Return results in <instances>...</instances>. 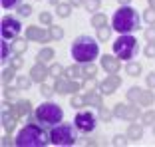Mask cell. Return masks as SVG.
Returning <instances> with one entry per match:
<instances>
[{
    "mask_svg": "<svg viewBox=\"0 0 155 147\" xmlns=\"http://www.w3.org/2000/svg\"><path fill=\"white\" fill-rule=\"evenodd\" d=\"M48 68H50V76H52L54 80H58V78H64V76H66V68H64L62 64H58V62L50 64Z\"/></svg>",
    "mask_w": 155,
    "mask_h": 147,
    "instance_id": "cell-28",
    "label": "cell"
},
{
    "mask_svg": "<svg viewBox=\"0 0 155 147\" xmlns=\"http://www.w3.org/2000/svg\"><path fill=\"white\" fill-rule=\"evenodd\" d=\"M70 54L78 64H86V62H94L100 56V44L91 36H78L72 42V48H70Z\"/></svg>",
    "mask_w": 155,
    "mask_h": 147,
    "instance_id": "cell-2",
    "label": "cell"
},
{
    "mask_svg": "<svg viewBox=\"0 0 155 147\" xmlns=\"http://www.w3.org/2000/svg\"><path fill=\"white\" fill-rule=\"evenodd\" d=\"M48 143H52L50 133H46L40 121H26V125L14 137V145L18 147H46Z\"/></svg>",
    "mask_w": 155,
    "mask_h": 147,
    "instance_id": "cell-1",
    "label": "cell"
},
{
    "mask_svg": "<svg viewBox=\"0 0 155 147\" xmlns=\"http://www.w3.org/2000/svg\"><path fill=\"white\" fill-rule=\"evenodd\" d=\"M127 143H131V141H129V137H127V133H125V135L119 133V135H115V137L111 139V145H114V147H125Z\"/></svg>",
    "mask_w": 155,
    "mask_h": 147,
    "instance_id": "cell-41",
    "label": "cell"
},
{
    "mask_svg": "<svg viewBox=\"0 0 155 147\" xmlns=\"http://www.w3.org/2000/svg\"><path fill=\"white\" fill-rule=\"evenodd\" d=\"M20 30H22V24H20L18 18H14V16H4L2 18V38L8 42H12L14 38L20 36Z\"/></svg>",
    "mask_w": 155,
    "mask_h": 147,
    "instance_id": "cell-9",
    "label": "cell"
},
{
    "mask_svg": "<svg viewBox=\"0 0 155 147\" xmlns=\"http://www.w3.org/2000/svg\"><path fill=\"white\" fill-rule=\"evenodd\" d=\"M82 86H84L86 92H90V90H100V82H97L96 78H86V82H84Z\"/></svg>",
    "mask_w": 155,
    "mask_h": 147,
    "instance_id": "cell-42",
    "label": "cell"
},
{
    "mask_svg": "<svg viewBox=\"0 0 155 147\" xmlns=\"http://www.w3.org/2000/svg\"><path fill=\"white\" fill-rule=\"evenodd\" d=\"M10 52H12V46H10L8 44V40H4V38H2V56H0V58H2V64H6V62H10Z\"/></svg>",
    "mask_w": 155,
    "mask_h": 147,
    "instance_id": "cell-38",
    "label": "cell"
},
{
    "mask_svg": "<svg viewBox=\"0 0 155 147\" xmlns=\"http://www.w3.org/2000/svg\"><path fill=\"white\" fill-rule=\"evenodd\" d=\"M54 87H56V93H60V96H68V93H78L84 86H80L76 80H70V78L64 76V78L56 80Z\"/></svg>",
    "mask_w": 155,
    "mask_h": 147,
    "instance_id": "cell-10",
    "label": "cell"
},
{
    "mask_svg": "<svg viewBox=\"0 0 155 147\" xmlns=\"http://www.w3.org/2000/svg\"><path fill=\"white\" fill-rule=\"evenodd\" d=\"M12 111L18 115L20 119H26L28 115L32 113V103H30V100H18L12 103Z\"/></svg>",
    "mask_w": 155,
    "mask_h": 147,
    "instance_id": "cell-15",
    "label": "cell"
},
{
    "mask_svg": "<svg viewBox=\"0 0 155 147\" xmlns=\"http://www.w3.org/2000/svg\"><path fill=\"white\" fill-rule=\"evenodd\" d=\"M141 123L143 125H151L153 127L155 125V109H147L141 113Z\"/></svg>",
    "mask_w": 155,
    "mask_h": 147,
    "instance_id": "cell-35",
    "label": "cell"
},
{
    "mask_svg": "<svg viewBox=\"0 0 155 147\" xmlns=\"http://www.w3.org/2000/svg\"><path fill=\"white\" fill-rule=\"evenodd\" d=\"M114 113L115 119L121 121H137L141 119V113H139V106L137 103H115L114 106Z\"/></svg>",
    "mask_w": 155,
    "mask_h": 147,
    "instance_id": "cell-8",
    "label": "cell"
},
{
    "mask_svg": "<svg viewBox=\"0 0 155 147\" xmlns=\"http://www.w3.org/2000/svg\"><path fill=\"white\" fill-rule=\"evenodd\" d=\"M48 30H50L52 40L60 42L62 38H64V28H62V26H56V24H52V26H48Z\"/></svg>",
    "mask_w": 155,
    "mask_h": 147,
    "instance_id": "cell-34",
    "label": "cell"
},
{
    "mask_svg": "<svg viewBox=\"0 0 155 147\" xmlns=\"http://www.w3.org/2000/svg\"><path fill=\"white\" fill-rule=\"evenodd\" d=\"M125 74H127L129 78H139L143 74V66L135 60H127V64H125Z\"/></svg>",
    "mask_w": 155,
    "mask_h": 147,
    "instance_id": "cell-19",
    "label": "cell"
},
{
    "mask_svg": "<svg viewBox=\"0 0 155 147\" xmlns=\"http://www.w3.org/2000/svg\"><path fill=\"white\" fill-rule=\"evenodd\" d=\"M143 38L145 42H155V24H149V28L143 30Z\"/></svg>",
    "mask_w": 155,
    "mask_h": 147,
    "instance_id": "cell-43",
    "label": "cell"
},
{
    "mask_svg": "<svg viewBox=\"0 0 155 147\" xmlns=\"http://www.w3.org/2000/svg\"><path fill=\"white\" fill-rule=\"evenodd\" d=\"M18 115L14 113L12 109L10 111H2V127H4L6 133H12L14 129H16V123H18Z\"/></svg>",
    "mask_w": 155,
    "mask_h": 147,
    "instance_id": "cell-17",
    "label": "cell"
},
{
    "mask_svg": "<svg viewBox=\"0 0 155 147\" xmlns=\"http://www.w3.org/2000/svg\"><path fill=\"white\" fill-rule=\"evenodd\" d=\"M143 54H145V58L153 60V58H155V42H147L145 48H143Z\"/></svg>",
    "mask_w": 155,
    "mask_h": 147,
    "instance_id": "cell-44",
    "label": "cell"
},
{
    "mask_svg": "<svg viewBox=\"0 0 155 147\" xmlns=\"http://www.w3.org/2000/svg\"><path fill=\"white\" fill-rule=\"evenodd\" d=\"M111 26L119 34H133L135 30H139V14L131 6H119L114 12Z\"/></svg>",
    "mask_w": 155,
    "mask_h": 147,
    "instance_id": "cell-3",
    "label": "cell"
},
{
    "mask_svg": "<svg viewBox=\"0 0 155 147\" xmlns=\"http://www.w3.org/2000/svg\"><path fill=\"white\" fill-rule=\"evenodd\" d=\"M10 135H12V133H6V131H4V137H2L0 143H2V145H10V143H12V137H10Z\"/></svg>",
    "mask_w": 155,
    "mask_h": 147,
    "instance_id": "cell-50",
    "label": "cell"
},
{
    "mask_svg": "<svg viewBox=\"0 0 155 147\" xmlns=\"http://www.w3.org/2000/svg\"><path fill=\"white\" fill-rule=\"evenodd\" d=\"M70 106H72L74 109H82V107H87V106H86V97H84V96H80V93H72Z\"/></svg>",
    "mask_w": 155,
    "mask_h": 147,
    "instance_id": "cell-32",
    "label": "cell"
},
{
    "mask_svg": "<svg viewBox=\"0 0 155 147\" xmlns=\"http://www.w3.org/2000/svg\"><path fill=\"white\" fill-rule=\"evenodd\" d=\"M153 137H155V125H153Z\"/></svg>",
    "mask_w": 155,
    "mask_h": 147,
    "instance_id": "cell-55",
    "label": "cell"
},
{
    "mask_svg": "<svg viewBox=\"0 0 155 147\" xmlns=\"http://www.w3.org/2000/svg\"><path fill=\"white\" fill-rule=\"evenodd\" d=\"M2 92H4V100H8L10 103H14V101H18V87L16 86H4V90H2Z\"/></svg>",
    "mask_w": 155,
    "mask_h": 147,
    "instance_id": "cell-27",
    "label": "cell"
},
{
    "mask_svg": "<svg viewBox=\"0 0 155 147\" xmlns=\"http://www.w3.org/2000/svg\"><path fill=\"white\" fill-rule=\"evenodd\" d=\"M127 137L131 143H137L143 139V123H135V121H129V127H127Z\"/></svg>",
    "mask_w": 155,
    "mask_h": 147,
    "instance_id": "cell-18",
    "label": "cell"
},
{
    "mask_svg": "<svg viewBox=\"0 0 155 147\" xmlns=\"http://www.w3.org/2000/svg\"><path fill=\"white\" fill-rule=\"evenodd\" d=\"M101 6V0H84V8L87 10L90 14H96Z\"/></svg>",
    "mask_w": 155,
    "mask_h": 147,
    "instance_id": "cell-37",
    "label": "cell"
},
{
    "mask_svg": "<svg viewBox=\"0 0 155 147\" xmlns=\"http://www.w3.org/2000/svg\"><path fill=\"white\" fill-rule=\"evenodd\" d=\"M48 2H50L52 6H58V4H60V0H48Z\"/></svg>",
    "mask_w": 155,
    "mask_h": 147,
    "instance_id": "cell-53",
    "label": "cell"
},
{
    "mask_svg": "<svg viewBox=\"0 0 155 147\" xmlns=\"http://www.w3.org/2000/svg\"><path fill=\"white\" fill-rule=\"evenodd\" d=\"M82 72H84V80L86 78H96L97 76V66L94 62H86L82 64Z\"/></svg>",
    "mask_w": 155,
    "mask_h": 147,
    "instance_id": "cell-26",
    "label": "cell"
},
{
    "mask_svg": "<svg viewBox=\"0 0 155 147\" xmlns=\"http://www.w3.org/2000/svg\"><path fill=\"white\" fill-rule=\"evenodd\" d=\"M54 56H56V52L52 50L50 46H44L40 52L36 54V62H42V64H48V62H52L54 60Z\"/></svg>",
    "mask_w": 155,
    "mask_h": 147,
    "instance_id": "cell-20",
    "label": "cell"
},
{
    "mask_svg": "<svg viewBox=\"0 0 155 147\" xmlns=\"http://www.w3.org/2000/svg\"><path fill=\"white\" fill-rule=\"evenodd\" d=\"M16 72H18V70L12 68V66H8V68L2 70V86H8L12 80H16Z\"/></svg>",
    "mask_w": 155,
    "mask_h": 147,
    "instance_id": "cell-25",
    "label": "cell"
},
{
    "mask_svg": "<svg viewBox=\"0 0 155 147\" xmlns=\"http://www.w3.org/2000/svg\"><path fill=\"white\" fill-rule=\"evenodd\" d=\"M26 38L30 42H40V44H48L52 40L50 30H44L40 26H28L26 28Z\"/></svg>",
    "mask_w": 155,
    "mask_h": 147,
    "instance_id": "cell-11",
    "label": "cell"
},
{
    "mask_svg": "<svg viewBox=\"0 0 155 147\" xmlns=\"http://www.w3.org/2000/svg\"><path fill=\"white\" fill-rule=\"evenodd\" d=\"M111 30H114V26H101V28H97V40L100 42H107L111 38Z\"/></svg>",
    "mask_w": 155,
    "mask_h": 147,
    "instance_id": "cell-33",
    "label": "cell"
},
{
    "mask_svg": "<svg viewBox=\"0 0 155 147\" xmlns=\"http://www.w3.org/2000/svg\"><path fill=\"white\" fill-rule=\"evenodd\" d=\"M32 83H34V80L30 78V74H28V76H16V83H14V86L18 87L20 92H28V90L32 87Z\"/></svg>",
    "mask_w": 155,
    "mask_h": 147,
    "instance_id": "cell-22",
    "label": "cell"
},
{
    "mask_svg": "<svg viewBox=\"0 0 155 147\" xmlns=\"http://www.w3.org/2000/svg\"><path fill=\"white\" fill-rule=\"evenodd\" d=\"M38 20H40V24H44V26H52V14L46 12V10H42V12H40Z\"/></svg>",
    "mask_w": 155,
    "mask_h": 147,
    "instance_id": "cell-46",
    "label": "cell"
},
{
    "mask_svg": "<svg viewBox=\"0 0 155 147\" xmlns=\"http://www.w3.org/2000/svg\"><path fill=\"white\" fill-rule=\"evenodd\" d=\"M97 119H100V115L91 113L90 109H80L74 117V125L78 127L80 133H91L97 125Z\"/></svg>",
    "mask_w": 155,
    "mask_h": 147,
    "instance_id": "cell-7",
    "label": "cell"
},
{
    "mask_svg": "<svg viewBox=\"0 0 155 147\" xmlns=\"http://www.w3.org/2000/svg\"><path fill=\"white\" fill-rule=\"evenodd\" d=\"M119 86H121V78L117 74H107V78L100 82V92L104 96H111V93H115V90Z\"/></svg>",
    "mask_w": 155,
    "mask_h": 147,
    "instance_id": "cell-12",
    "label": "cell"
},
{
    "mask_svg": "<svg viewBox=\"0 0 155 147\" xmlns=\"http://www.w3.org/2000/svg\"><path fill=\"white\" fill-rule=\"evenodd\" d=\"M141 20L145 24H155V8H145L143 10V14H141Z\"/></svg>",
    "mask_w": 155,
    "mask_h": 147,
    "instance_id": "cell-40",
    "label": "cell"
},
{
    "mask_svg": "<svg viewBox=\"0 0 155 147\" xmlns=\"http://www.w3.org/2000/svg\"><path fill=\"white\" fill-rule=\"evenodd\" d=\"M114 54L119 60H133L137 54V40L131 34H119V38L114 42Z\"/></svg>",
    "mask_w": 155,
    "mask_h": 147,
    "instance_id": "cell-6",
    "label": "cell"
},
{
    "mask_svg": "<svg viewBox=\"0 0 155 147\" xmlns=\"http://www.w3.org/2000/svg\"><path fill=\"white\" fill-rule=\"evenodd\" d=\"M72 8L74 6L70 4V2H60V4L56 6V14H58L60 18H68L70 14H72Z\"/></svg>",
    "mask_w": 155,
    "mask_h": 147,
    "instance_id": "cell-29",
    "label": "cell"
},
{
    "mask_svg": "<svg viewBox=\"0 0 155 147\" xmlns=\"http://www.w3.org/2000/svg\"><path fill=\"white\" fill-rule=\"evenodd\" d=\"M68 2L72 6H76V8H78V6H84V0H68Z\"/></svg>",
    "mask_w": 155,
    "mask_h": 147,
    "instance_id": "cell-51",
    "label": "cell"
},
{
    "mask_svg": "<svg viewBox=\"0 0 155 147\" xmlns=\"http://www.w3.org/2000/svg\"><path fill=\"white\" fill-rule=\"evenodd\" d=\"M147 2H149V6H151V8H155V0H147Z\"/></svg>",
    "mask_w": 155,
    "mask_h": 147,
    "instance_id": "cell-54",
    "label": "cell"
},
{
    "mask_svg": "<svg viewBox=\"0 0 155 147\" xmlns=\"http://www.w3.org/2000/svg\"><path fill=\"white\" fill-rule=\"evenodd\" d=\"M101 68L105 70V74H117L121 70V60H119L117 56H111V54H104L101 56Z\"/></svg>",
    "mask_w": 155,
    "mask_h": 147,
    "instance_id": "cell-13",
    "label": "cell"
},
{
    "mask_svg": "<svg viewBox=\"0 0 155 147\" xmlns=\"http://www.w3.org/2000/svg\"><path fill=\"white\" fill-rule=\"evenodd\" d=\"M84 97H86L87 107H97V109H100V107L104 106V93H101L100 90H90V92L84 93Z\"/></svg>",
    "mask_w": 155,
    "mask_h": 147,
    "instance_id": "cell-16",
    "label": "cell"
},
{
    "mask_svg": "<svg viewBox=\"0 0 155 147\" xmlns=\"http://www.w3.org/2000/svg\"><path fill=\"white\" fill-rule=\"evenodd\" d=\"M18 14L22 16V18H28V16L32 14V6L30 4H20L18 6Z\"/></svg>",
    "mask_w": 155,
    "mask_h": 147,
    "instance_id": "cell-48",
    "label": "cell"
},
{
    "mask_svg": "<svg viewBox=\"0 0 155 147\" xmlns=\"http://www.w3.org/2000/svg\"><path fill=\"white\" fill-rule=\"evenodd\" d=\"M66 78L70 80H78V78H84V72H82V66H78V62L74 66H68L66 68Z\"/></svg>",
    "mask_w": 155,
    "mask_h": 147,
    "instance_id": "cell-24",
    "label": "cell"
},
{
    "mask_svg": "<svg viewBox=\"0 0 155 147\" xmlns=\"http://www.w3.org/2000/svg\"><path fill=\"white\" fill-rule=\"evenodd\" d=\"M10 66L12 68H16V70H20L24 66V60H22V54H14L12 58H10Z\"/></svg>",
    "mask_w": 155,
    "mask_h": 147,
    "instance_id": "cell-45",
    "label": "cell"
},
{
    "mask_svg": "<svg viewBox=\"0 0 155 147\" xmlns=\"http://www.w3.org/2000/svg\"><path fill=\"white\" fill-rule=\"evenodd\" d=\"M145 83H147L149 90H155V72H149L145 76Z\"/></svg>",
    "mask_w": 155,
    "mask_h": 147,
    "instance_id": "cell-49",
    "label": "cell"
},
{
    "mask_svg": "<svg viewBox=\"0 0 155 147\" xmlns=\"http://www.w3.org/2000/svg\"><path fill=\"white\" fill-rule=\"evenodd\" d=\"M28 38H14L12 40V54H24V52L28 50Z\"/></svg>",
    "mask_w": 155,
    "mask_h": 147,
    "instance_id": "cell-21",
    "label": "cell"
},
{
    "mask_svg": "<svg viewBox=\"0 0 155 147\" xmlns=\"http://www.w3.org/2000/svg\"><path fill=\"white\" fill-rule=\"evenodd\" d=\"M40 93H42V97H46V100H52L54 97V93H56V87L54 86H48V83H40Z\"/></svg>",
    "mask_w": 155,
    "mask_h": 147,
    "instance_id": "cell-36",
    "label": "cell"
},
{
    "mask_svg": "<svg viewBox=\"0 0 155 147\" xmlns=\"http://www.w3.org/2000/svg\"><path fill=\"white\" fill-rule=\"evenodd\" d=\"M153 101H155V93L149 92V90H143L141 97H139V106H141V107H149Z\"/></svg>",
    "mask_w": 155,
    "mask_h": 147,
    "instance_id": "cell-30",
    "label": "cell"
},
{
    "mask_svg": "<svg viewBox=\"0 0 155 147\" xmlns=\"http://www.w3.org/2000/svg\"><path fill=\"white\" fill-rule=\"evenodd\" d=\"M117 2H119L121 6H129V2H131V0H117Z\"/></svg>",
    "mask_w": 155,
    "mask_h": 147,
    "instance_id": "cell-52",
    "label": "cell"
},
{
    "mask_svg": "<svg viewBox=\"0 0 155 147\" xmlns=\"http://www.w3.org/2000/svg\"><path fill=\"white\" fill-rule=\"evenodd\" d=\"M141 87H137V86H133V87H129L127 92H125V97H127V101L129 103H137L139 106V97H141Z\"/></svg>",
    "mask_w": 155,
    "mask_h": 147,
    "instance_id": "cell-23",
    "label": "cell"
},
{
    "mask_svg": "<svg viewBox=\"0 0 155 147\" xmlns=\"http://www.w3.org/2000/svg\"><path fill=\"white\" fill-rule=\"evenodd\" d=\"M34 113H36V119L40 121L44 127H54V125L62 123V119H64L62 107H60L58 103H54V101H44V103H40Z\"/></svg>",
    "mask_w": 155,
    "mask_h": 147,
    "instance_id": "cell-4",
    "label": "cell"
},
{
    "mask_svg": "<svg viewBox=\"0 0 155 147\" xmlns=\"http://www.w3.org/2000/svg\"><path fill=\"white\" fill-rule=\"evenodd\" d=\"M30 78L34 80L36 83H44L46 78L50 76V68H46V64H42V62H36V64L30 68Z\"/></svg>",
    "mask_w": 155,
    "mask_h": 147,
    "instance_id": "cell-14",
    "label": "cell"
},
{
    "mask_svg": "<svg viewBox=\"0 0 155 147\" xmlns=\"http://www.w3.org/2000/svg\"><path fill=\"white\" fill-rule=\"evenodd\" d=\"M97 111H100V113H97V115H100V119H101V121H105V123H110V121L115 117V113H114V111H110L107 107H104V106H101Z\"/></svg>",
    "mask_w": 155,
    "mask_h": 147,
    "instance_id": "cell-39",
    "label": "cell"
},
{
    "mask_svg": "<svg viewBox=\"0 0 155 147\" xmlns=\"http://www.w3.org/2000/svg\"><path fill=\"white\" fill-rule=\"evenodd\" d=\"M107 24V16H105L104 12H96V14H91V26L96 28H101V26H105Z\"/></svg>",
    "mask_w": 155,
    "mask_h": 147,
    "instance_id": "cell-31",
    "label": "cell"
},
{
    "mask_svg": "<svg viewBox=\"0 0 155 147\" xmlns=\"http://www.w3.org/2000/svg\"><path fill=\"white\" fill-rule=\"evenodd\" d=\"M22 4V0H2V8L4 10H14Z\"/></svg>",
    "mask_w": 155,
    "mask_h": 147,
    "instance_id": "cell-47",
    "label": "cell"
},
{
    "mask_svg": "<svg viewBox=\"0 0 155 147\" xmlns=\"http://www.w3.org/2000/svg\"><path fill=\"white\" fill-rule=\"evenodd\" d=\"M50 141L52 145H60V147H70L78 143V127L72 123H58L52 127L50 131Z\"/></svg>",
    "mask_w": 155,
    "mask_h": 147,
    "instance_id": "cell-5",
    "label": "cell"
}]
</instances>
